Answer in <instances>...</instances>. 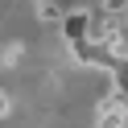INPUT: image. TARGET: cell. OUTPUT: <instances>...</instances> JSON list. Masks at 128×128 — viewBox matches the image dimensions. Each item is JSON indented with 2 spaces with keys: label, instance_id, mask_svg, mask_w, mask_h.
Instances as JSON below:
<instances>
[{
  "label": "cell",
  "instance_id": "2",
  "mask_svg": "<svg viewBox=\"0 0 128 128\" xmlns=\"http://www.w3.org/2000/svg\"><path fill=\"white\" fill-rule=\"evenodd\" d=\"M33 17L42 21V25H62V17H66V12H62L54 0H37V4H33Z\"/></svg>",
  "mask_w": 128,
  "mask_h": 128
},
{
  "label": "cell",
  "instance_id": "1",
  "mask_svg": "<svg viewBox=\"0 0 128 128\" xmlns=\"http://www.w3.org/2000/svg\"><path fill=\"white\" fill-rule=\"evenodd\" d=\"M91 21H95V12H87V8H74V12H66L62 17V37H66V46H78V42H87V33H91Z\"/></svg>",
  "mask_w": 128,
  "mask_h": 128
},
{
  "label": "cell",
  "instance_id": "3",
  "mask_svg": "<svg viewBox=\"0 0 128 128\" xmlns=\"http://www.w3.org/2000/svg\"><path fill=\"white\" fill-rule=\"evenodd\" d=\"M21 54H25V50H21V42L4 46V50H0V66H17V62H21Z\"/></svg>",
  "mask_w": 128,
  "mask_h": 128
},
{
  "label": "cell",
  "instance_id": "4",
  "mask_svg": "<svg viewBox=\"0 0 128 128\" xmlns=\"http://www.w3.org/2000/svg\"><path fill=\"white\" fill-rule=\"evenodd\" d=\"M8 112H12V99H8L4 91H0V116H8Z\"/></svg>",
  "mask_w": 128,
  "mask_h": 128
}]
</instances>
